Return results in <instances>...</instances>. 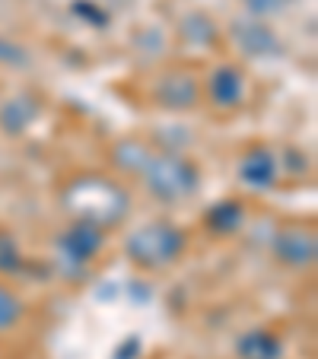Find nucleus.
<instances>
[{"label": "nucleus", "mask_w": 318, "mask_h": 359, "mask_svg": "<svg viewBox=\"0 0 318 359\" xmlns=\"http://www.w3.org/2000/svg\"><path fill=\"white\" fill-rule=\"evenodd\" d=\"M64 207L74 213V219H86V223L109 229L124 219L131 194L121 182L109 175H77L64 188Z\"/></svg>", "instance_id": "1"}, {"label": "nucleus", "mask_w": 318, "mask_h": 359, "mask_svg": "<svg viewBox=\"0 0 318 359\" xmlns=\"http://www.w3.org/2000/svg\"><path fill=\"white\" fill-rule=\"evenodd\" d=\"M188 251V232L172 219H150V223L137 226L124 238V255L137 271H166L175 261L185 258Z\"/></svg>", "instance_id": "2"}, {"label": "nucleus", "mask_w": 318, "mask_h": 359, "mask_svg": "<svg viewBox=\"0 0 318 359\" xmlns=\"http://www.w3.org/2000/svg\"><path fill=\"white\" fill-rule=\"evenodd\" d=\"M147 191L163 203L188 201L201 188V165L182 153H153L140 172Z\"/></svg>", "instance_id": "3"}, {"label": "nucleus", "mask_w": 318, "mask_h": 359, "mask_svg": "<svg viewBox=\"0 0 318 359\" xmlns=\"http://www.w3.org/2000/svg\"><path fill=\"white\" fill-rule=\"evenodd\" d=\"M105 238H109V229H102V226H95V223H86V219H74V223L55 238V248L67 267H86L89 261H95V255L105 248Z\"/></svg>", "instance_id": "4"}, {"label": "nucleus", "mask_w": 318, "mask_h": 359, "mask_svg": "<svg viewBox=\"0 0 318 359\" xmlns=\"http://www.w3.org/2000/svg\"><path fill=\"white\" fill-rule=\"evenodd\" d=\"M201 95H207V102L213 109L232 111V109H239L245 102V95H249V76H245V70L239 67V64L223 61L204 76Z\"/></svg>", "instance_id": "5"}, {"label": "nucleus", "mask_w": 318, "mask_h": 359, "mask_svg": "<svg viewBox=\"0 0 318 359\" xmlns=\"http://www.w3.org/2000/svg\"><path fill=\"white\" fill-rule=\"evenodd\" d=\"M271 251L284 267L305 271V267H312L318 258V238L309 226H284V229L274 232Z\"/></svg>", "instance_id": "6"}, {"label": "nucleus", "mask_w": 318, "mask_h": 359, "mask_svg": "<svg viewBox=\"0 0 318 359\" xmlns=\"http://www.w3.org/2000/svg\"><path fill=\"white\" fill-rule=\"evenodd\" d=\"M153 99L169 111H188L201 102V80L191 70H169L156 80Z\"/></svg>", "instance_id": "7"}, {"label": "nucleus", "mask_w": 318, "mask_h": 359, "mask_svg": "<svg viewBox=\"0 0 318 359\" xmlns=\"http://www.w3.org/2000/svg\"><path fill=\"white\" fill-rule=\"evenodd\" d=\"M280 178V159L271 147H249L239 159V182L251 191H271Z\"/></svg>", "instance_id": "8"}, {"label": "nucleus", "mask_w": 318, "mask_h": 359, "mask_svg": "<svg viewBox=\"0 0 318 359\" xmlns=\"http://www.w3.org/2000/svg\"><path fill=\"white\" fill-rule=\"evenodd\" d=\"M230 35L236 41V48L249 57H274L280 55V39L274 35V29L267 22L255 20V16H245V20H236L230 26Z\"/></svg>", "instance_id": "9"}, {"label": "nucleus", "mask_w": 318, "mask_h": 359, "mask_svg": "<svg viewBox=\"0 0 318 359\" xmlns=\"http://www.w3.org/2000/svg\"><path fill=\"white\" fill-rule=\"evenodd\" d=\"M41 115V105L35 95L20 93V95H10L4 105H0V130L7 137H20L39 121Z\"/></svg>", "instance_id": "10"}, {"label": "nucleus", "mask_w": 318, "mask_h": 359, "mask_svg": "<svg viewBox=\"0 0 318 359\" xmlns=\"http://www.w3.org/2000/svg\"><path fill=\"white\" fill-rule=\"evenodd\" d=\"M286 346L284 337L271 327H251L236 340V356L239 359H284Z\"/></svg>", "instance_id": "11"}, {"label": "nucleus", "mask_w": 318, "mask_h": 359, "mask_svg": "<svg viewBox=\"0 0 318 359\" xmlns=\"http://www.w3.org/2000/svg\"><path fill=\"white\" fill-rule=\"evenodd\" d=\"M245 223V203L239 197H223V201L210 203L204 213V226L213 236H236Z\"/></svg>", "instance_id": "12"}, {"label": "nucleus", "mask_w": 318, "mask_h": 359, "mask_svg": "<svg viewBox=\"0 0 318 359\" xmlns=\"http://www.w3.org/2000/svg\"><path fill=\"white\" fill-rule=\"evenodd\" d=\"M150 156H153V149L140 140H121L112 149V163H115L124 175H140L143 165L150 163Z\"/></svg>", "instance_id": "13"}, {"label": "nucleus", "mask_w": 318, "mask_h": 359, "mask_svg": "<svg viewBox=\"0 0 318 359\" xmlns=\"http://www.w3.org/2000/svg\"><path fill=\"white\" fill-rule=\"evenodd\" d=\"M182 39L188 41V45H197V48H213L220 41V29L207 13L197 10V13H188L182 20Z\"/></svg>", "instance_id": "14"}, {"label": "nucleus", "mask_w": 318, "mask_h": 359, "mask_svg": "<svg viewBox=\"0 0 318 359\" xmlns=\"http://www.w3.org/2000/svg\"><path fill=\"white\" fill-rule=\"evenodd\" d=\"M22 315H26V302L20 299V292L13 286L0 280V334L13 331L22 321Z\"/></svg>", "instance_id": "15"}, {"label": "nucleus", "mask_w": 318, "mask_h": 359, "mask_svg": "<svg viewBox=\"0 0 318 359\" xmlns=\"http://www.w3.org/2000/svg\"><path fill=\"white\" fill-rule=\"evenodd\" d=\"M26 271V255H22L20 242L13 232L0 229V277H16Z\"/></svg>", "instance_id": "16"}, {"label": "nucleus", "mask_w": 318, "mask_h": 359, "mask_svg": "<svg viewBox=\"0 0 318 359\" xmlns=\"http://www.w3.org/2000/svg\"><path fill=\"white\" fill-rule=\"evenodd\" d=\"M70 13L80 22H86L89 29H105L112 22V13L102 7V4H95V0H74V4H70Z\"/></svg>", "instance_id": "17"}, {"label": "nucleus", "mask_w": 318, "mask_h": 359, "mask_svg": "<svg viewBox=\"0 0 318 359\" xmlns=\"http://www.w3.org/2000/svg\"><path fill=\"white\" fill-rule=\"evenodd\" d=\"M0 64H10V67L26 64V48H20L10 39H0Z\"/></svg>", "instance_id": "18"}, {"label": "nucleus", "mask_w": 318, "mask_h": 359, "mask_svg": "<svg viewBox=\"0 0 318 359\" xmlns=\"http://www.w3.org/2000/svg\"><path fill=\"white\" fill-rule=\"evenodd\" d=\"M245 7H249V13L258 20V16L277 13V10L284 7V0H245Z\"/></svg>", "instance_id": "19"}]
</instances>
